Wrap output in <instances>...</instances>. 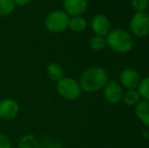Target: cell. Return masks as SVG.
I'll list each match as a JSON object with an SVG mask.
<instances>
[{"instance_id": "6da1fadb", "label": "cell", "mask_w": 149, "mask_h": 148, "mask_svg": "<svg viewBox=\"0 0 149 148\" xmlns=\"http://www.w3.org/2000/svg\"><path fill=\"white\" fill-rule=\"evenodd\" d=\"M109 80V73L104 67L92 66L81 73L78 82L82 91L86 93H94L102 90Z\"/></svg>"}, {"instance_id": "7a4b0ae2", "label": "cell", "mask_w": 149, "mask_h": 148, "mask_svg": "<svg viewBox=\"0 0 149 148\" xmlns=\"http://www.w3.org/2000/svg\"><path fill=\"white\" fill-rule=\"evenodd\" d=\"M107 47L118 54H127L133 49V36L123 28H114L107 35Z\"/></svg>"}, {"instance_id": "3957f363", "label": "cell", "mask_w": 149, "mask_h": 148, "mask_svg": "<svg viewBox=\"0 0 149 148\" xmlns=\"http://www.w3.org/2000/svg\"><path fill=\"white\" fill-rule=\"evenodd\" d=\"M70 16L62 9L50 11L44 19V26L51 34H61L68 30V22Z\"/></svg>"}, {"instance_id": "277c9868", "label": "cell", "mask_w": 149, "mask_h": 148, "mask_svg": "<svg viewBox=\"0 0 149 148\" xmlns=\"http://www.w3.org/2000/svg\"><path fill=\"white\" fill-rule=\"evenodd\" d=\"M56 90L66 101H76L83 92L78 80L68 76H64L56 82Z\"/></svg>"}, {"instance_id": "5b68a950", "label": "cell", "mask_w": 149, "mask_h": 148, "mask_svg": "<svg viewBox=\"0 0 149 148\" xmlns=\"http://www.w3.org/2000/svg\"><path fill=\"white\" fill-rule=\"evenodd\" d=\"M130 34L136 38L149 36V13L147 11L135 12L132 15L129 24Z\"/></svg>"}, {"instance_id": "8992f818", "label": "cell", "mask_w": 149, "mask_h": 148, "mask_svg": "<svg viewBox=\"0 0 149 148\" xmlns=\"http://www.w3.org/2000/svg\"><path fill=\"white\" fill-rule=\"evenodd\" d=\"M20 111L19 104L16 99L7 97L0 101V120L10 121L18 116Z\"/></svg>"}, {"instance_id": "52a82bcc", "label": "cell", "mask_w": 149, "mask_h": 148, "mask_svg": "<svg viewBox=\"0 0 149 148\" xmlns=\"http://www.w3.org/2000/svg\"><path fill=\"white\" fill-rule=\"evenodd\" d=\"M104 97L108 103L110 104H118L122 101L124 88L116 80H109L108 83L102 88Z\"/></svg>"}, {"instance_id": "ba28073f", "label": "cell", "mask_w": 149, "mask_h": 148, "mask_svg": "<svg viewBox=\"0 0 149 148\" xmlns=\"http://www.w3.org/2000/svg\"><path fill=\"white\" fill-rule=\"evenodd\" d=\"M90 28L94 35L107 37V35L112 30V24L110 18L102 13H97L91 18Z\"/></svg>"}, {"instance_id": "9c48e42d", "label": "cell", "mask_w": 149, "mask_h": 148, "mask_svg": "<svg viewBox=\"0 0 149 148\" xmlns=\"http://www.w3.org/2000/svg\"><path fill=\"white\" fill-rule=\"evenodd\" d=\"M88 8V0H63L62 10L69 16L82 15Z\"/></svg>"}, {"instance_id": "30bf717a", "label": "cell", "mask_w": 149, "mask_h": 148, "mask_svg": "<svg viewBox=\"0 0 149 148\" xmlns=\"http://www.w3.org/2000/svg\"><path fill=\"white\" fill-rule=\"evenodd\" d=\"M141 80L140 74L133 68H126L120 74V84L125 89H136Z\"/></svg>"}, {"instance_id": "8fae6325", "label": "cell", "mask_w": 149, "mask_h": 148, "mask_svg": "<svg viewBox=\"0 0 149 148\" xmlns=\"http://www.w3.org/2000/svg\"><path fill=\"white\" fill-rule=\"evenodd\" d=\"M135 115L144 126L149 128V101L141 99L135 106Z\"/></svg>"}, {"instance_id": "7c38bea8", "label": "cell", "mask_w": 149, "mask_h": 148, "mask_svg": "<svg viewBox=\"0 0 149 148\" xmlns=\"http://www.w3.org/2000/svg\"><path fill=\"white\" fill-rule=\"evenodd\" d=\"M88 26L87 20L82 15L70 16L68 22V28L74 33H82Z\"/></svg>"}, {"instance_id": "4fadbf2b", "label": "cell", "mask_w": 149, "mask_h": 148, "mask_svg": "<svg viewBox=\"0 0 149 148\" xmlns=\"http://www.w3.org/2000/svg\"><path fill=\"white\" fill-rule=\"evenodd\" d=\"M46 74H47L48 78H50L52 81L57 82L64 77V69L60 64L56 63V62H52L47 65Z\"/></svg>"}, {"instance_id": "5bb4252c", "label": "cell", "mask_w": 149, "mask_h": 148, "mask_svg": "<svg viewBox=\"0 0 149 148\" xmlns=\"http://www.w3.org/2000/svg\"><path fill=\"white\" fill-rule=\"evenodd\" d=\"M141 99V95H140L139 91L137 90V88L126 89L123 92V97H122V101L130 107H135Z\"/></svg>"}, {"instance_id": "9a60e30c", "label": "cell", "mask_w": 149, "mask_h": 148, "mask_svg": "<svg viewBox=\"0 0 149 148\" xmlns=\"http://www.w3.org/2000/svg\"><path fill=\"white\" fill-rule=\"evenodd\" d=\"M16 8L13 0H0V17L11 15Z\"/></svg>"}, {"instance_id": "2e32d148", "label": "cell", "mask_w": 149, "mask_h": 148, "mask_svg": "<svg viewBox=\"0 0 149 148\" xmlns=\"http://www.w3.org/2000/svg\"><path fill=\"white\" fill-rule=\"evenodd\" d=\"M89 47L93 51H102L104 48H107V40L106 37L93 35L89 39Z\"/></svg>"}, {"instance_id": "e0dca14e", "label": "cell", "mask_w": 149, "mask_h": 148, "mask_svg": "<svg viewBox=\"0 0 149 148\" xmlns=\"http://www.w3.org/2000/svg\"><path fill=\"white\" fill-rule=\"evenodd\" d=\"M137 90L139 91L142 99L149 101V76L144 77L140 80Z\"/></svg>"}, {"instance_id": "ac0fdd59", "label": "cell", "mask_w": 149, "mask_h": 148, "mask_svg": "<svg viewBox=\"0 0 149 148\" xmlns=\"http://www.w3.org/2000/svg\"><path fill=\"white\" fill-rule=\"evenodd\" d=\"M131 6L135 12L147 11L149 8V0H131Z\"/></svg>"}, {"instance_id": "d6986e66", "label": "cell", "mask_w": 149, "mask_h": 148, "mask_svg": "<svg viewBox=\"0 0 149 148\" xmlns=\"http://www.w3.org/2000/svg\"><path fill=\"white\" fill-rule=\"evenodd\" d=\"M0 148H12L11 140L7 135L0 134Z\"/></svg>"}, {"instance_id": "ffe728a7", "label": "cell", "mask_w": 149, "mask_h": 148, "mask_svg": "<svg viewBox=\"0 0 149 148\" xmlns=\"http://www.w3.org/2000/svg\"><path fill=\"white\" fill-rule=\"evenodd\" d=\"M14 3H15L16 7H24V6H28L29 4L31 3L33 0H13Z\"/></svg>"}, {"instance_id": "44dd1931", "label": "cell", "mask_w": 149, "mask_h": 148, "mask_svg": "<svg viewBox=\"0 0 149 148\" xmlns=\"http://www.w3.org/2000/svg\"><path fill=\"white\" fill-rule=\"evenodd\" d=\"M147 138L149 139V130L147 131Z\"/></svg>"}, {"instance_id": "7402d4cb", "label": "cell", "mask_w": 149, "mask_h": 148, "mask_svg": "<svg viewBox=\"0 0 149 148\" xmlns=\"http://www.w3.org/2000/svg\"><path fill=\"white\" fill-rule=\"evenodd\" d=\"M0 121H1V120H0Z\"/></svg>"}]
</instances>
